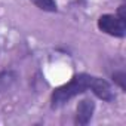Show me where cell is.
Segmentation results:
<instances>
[{
  "mask_svg": "<svg viewBox=\"0 0 126 126\" xmlns=\"http://www.w3.org/2000/svg\"><path fill=\"white\" fill-rule=\"evenodd\" d=\"M31 2L45 12H56V3L55 0H31Z\"/></svg>",
  "mask_w": 126,
  "mask_h": 126,
  "instance_id": "obj_4",
  "label": "cell"
},
{
  "mask_svg": "<svg viewBox=\"0 0 126 126\" xmlns=\"http://www.w3.org/2000/svg\"><path fill=\"white\" fill-rule=\"evenodd\" d=\"M95 110V102L91 98H85L77 105V114H76V123L77 125H88L92 119Z\"/></svg>",
  "mask_w": 126,
  "mask_h": 126,
  "instance_id": "obj_3",
  "label": "cell"
},
{
  "mask_svg": "<svg viewBox=\"0 0 126 126\" xmlns=\"http://www.w3.org/2000/svg\"><path fill=\"white\" fill-rule=\"evenodd\" d=\"M98 28L101 31H104L105 34H110L114 37H125L126 36L125 18H120L119 15H113V14L101 15L98 19Z\"/></svg>",
  "mask_w": 126,
  "mask_h": 126,
  "instance_id": "obj_2",
  "label": "cell"
},
{
  "mask_svg": "<svg viewBox=\"0 0 126 126\" xmlns=\"http://www.w3.org/2000/svg\"><path fill=\"white\" fill-rule=\"evenodd\" d=\"M95 80L96 77L95 76H91V74H76L68 83L62 85L59 88H56L53 92H52V96H50V105L52 108H59L64 104H67L71 98H74L76 95L79 94H83L85 91L94 88L95 85Z\"/></svg>",
  "mask_w": 126,
  "mask_h": 126,
  "instance_id": "obj_1",
  "label": "cell"
},
{
  "mask_svg": "<svg viewBox=\"0 0 126 126\" xmlns=\"http://www.w3.org/2000/svg\"><path fill=\"white\" fill-rule=\"evenodd\" d=\"M114 80L120 85V88H122V89H125V83H123V80H125V74H123V71H122V73H119V74H114Z\"/></svg>",
  "mask_w": 126,
  "mask_h": 126,
  "instance_id": "obj_5",
  "label": "cell"
}]
</instances>
